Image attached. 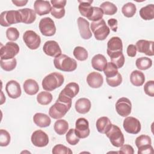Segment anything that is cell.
Segmentation results:
<instances>
[{
	"label": "cell",
	"mask_w": 154,
	"mask_h": 154,
	"mask_svg": "<svg viewBox=\"0 0 154 154\" xmlns=\"http://www.w3.org/2000/svg\"><path fill=\"white\" fill-rule=\"evenodd\" d=\"M54 154H72L73 152L71 149L61 144L55 145L52 150Z\"/></svg>",
	"instance_id": "obj_42"
},
{
	"label": "cell",
	"mask_w": 154,
	"mask_h": 154,
	"mask_svg": "<svg viewBox=\"0 0 154 154\" xmlns=\"http://www.w3.org/2000/svg\"><path fill=\"white\" fill-rule=\"evenodd\" d=\"M75 132L79 138H85L88 137L90 131L88 120L83 117L78 119L75 122Z\"/></svg>",
	"instance_id": "obj_10"
},
{
	"label": "cell",
	"mask_w": 154,
	"mask_h": 154,
	"mask_svg": "<svg viewBox=\"0 0 154 154\" xmlns=\"http://www.w3.org/2000/svg\"><path fill=\"white\" fill-rule=\"evenodd\" d=\"M6 37L11 41H16L19 37V32L16 28L10 27L6 31Z\"/></svg>",
	"instance_id": "obj_45"
},
{
	"label": "cell",
	"mask_w": 154,
	"mask_h": 154,
	"mask_svg": "<svg viewBox=\"0 0 154 154\" xmlns=\"http://www.w3.org/2000/svg\"><path fill=\"white\" fill-rule=\"evenodd\" d=\"M66 2L67 1L66 0H52L51 1L52 7L62 8H64V7L66 5Z\"/></svg>",
	"instance_id": "obj_53"
},
{
	"label": "cell",
	"mask_w": 154,
	"mask_h": 154,
	"mask_svg": "<svg viewBox=\"0 0 154 154\" xmlns=\"http://www.w3.org/2000/svg\"><path fill=\"white\" fill-rule=\"evenodd\" d=\"M107 63L106 58L102 54H96L91 59V66L93 68L99 72L104 70Z\"/></svg>",
	"instance_id": "obj_22"
},
{
	"label": "cell",
	"mask_w": 154,
	"mask_h": 154,
	"mask_svg": "<svg viewBox=\"0 0 154 154\" xmlns=\"http://www.w3.org/2000/svg\"><path fill=\"white\" fill-rule=\"evenodd\" d=\"M87 82L90 87L97 88L102 85L103 83V78L100 73L96 72H93L87 75Z\"/></svg>",
	"instance_id": "obj_20"
},
{
	"label": "cell",
	"mask_w": 154,
	"mask_h": 154,
	"mask_svg": "<svg viewBox=\"0 0 154 154\" xmlns=\"http://www.w3.org/2000/svg\"><path fill=\"white\" fill-rule=\"evenodd\" d=\"M43 51L46 55L55 57L61 54V49L58 43L54 40L46 42L43 46Z\"/></svg>",
	"instance_id": "obj_14"
},
{
	"label": "cell",
	"mask_w": 154,
	"mask_h": 154,
	"mask_svg": "<svg viewBox=\"0 0 154 154\" xmlns=\"http://www.w3.org/2000/svg\"><path fill=\"white\" fill-rule=\"evenodd\" d=\"M117 52H123L122 40L119 37H112L107 43L106 52L108 55Z\"/></svg>",
	"instance_id": "obj_18"
},
{
	"label": "cell",
	"mask_w": 154,
	"mask_h": 154,
	"mask_svg": "<svg viewBox=\"0 0 154 154\" xmlns=\"http://www.w3.org/2000/svg\"><path fill=\"white\" fill-rule=\"evenodd\" d=\"M108 24L111 28V29L114 32H116L118 28V21L117 19L111 18L108 20Z\"/></svg>",
	"instance_id": "obj_52"
},
{
	"label": "cell",
	"mask_w": 154,
	"mask_h": 154,
	"mask_svg": "<svg viewBox=\"0 0 154 154\" xmlns=\"http://www.w3.org/2000/svg\"><path fill=\"white\" fill-rule=\"evenodd\" d=\"M93 13L88 20L94 22L102 19L103 16V12L102 10L97 7H93Z\"/></svg>",
	"instance_id": "obj_46"
},
{
	"label": "cell",
	"mask_w": 154,
	"mask_h": 154,
	"mask_svg": "<svg viewBox=\"0 0 154 154\" xmlns=\"http://www.w3.org/2000/svg\"><path fill=\"white\" fill-rule=\"evenodd\" d=\"M39 29L45 36H52L56 32V26L54 20L49 17L42 18L39 22Z\"/></svg>",
	"instance_id": "obj_9"
},
{
	"label": "cell",
	"mask_w": 154,
	"mask_h": 154,
	"mask_svg": "<svg viewBox=\"0 0 154 154\" xmlns=\"http://www.w3.org/2000/svg\"><path fill=\"white\" fill-rule=\"evenodd\" d=\"M1 68L7 72H10L15 69L17 65V60L15 58L8 60H1L0 61Z\"/></svg>",
	"instance_id": "obj_37"
},
{
	"label": "cell",
	"mask_w": 154,
	"mask_h": 154,
	"mask_svg": "<svg viewBox=\"0 0 154 154\" xmlns=\"http://www.w3.org/2000/svg\"><path fill=\"white\" fill-rule=\"evenodd\" d=\"M23 40L27 47L32 50L38 48L41 43L40 37L32 30H28L24 32Z\"/></svg>",
	"instance_id": "obj_8"
},
{
	"label": "cell",
	"mask_w": 154,
	"mask_h": 154,
	"mask_svg": "<svg viewBox=\"0 0 154 154\" xmlns=\"http://www.w3.org/2000/svg\"><path fill=\"white\" fill-rule=\"evenodd\" d=\"M24 91L28 95H34L38 91L39 86L36 81L32 79H28L23 83Z\"/></svg>",
	"instance_id": "obj_27"
},
{
	"label": "cell",
	"mask_w": 154,
	"mask_h": 154,
	"mask_svg": "<svg viewBox=\"0 0 154 154\" xmlns=\"http://www.w3.org/2000/svg\"><path fill=\"white\" fill-rule=\"evenodd\" d=\"M51 13L56 19H61L65 15V9L62 7H52Z\"/></svg>",
	"instance_id": "obj_47"
},
{
	"label": "cell",
	"mask_w": 154,
	"mask_h": 154,
	"mask_svg": "<svg viewBox=\"0 0 154 154\" xmlns=\"http://www.w3.org/2000/svg\"><path fill=\"white\" fill-rule=\"evenodd\" d=\"M19 52V45L13 42H8L5 45L1 44V59L8 60L14 58Z\"/></svg>",
	"instance_id": "obj_7"
},
{
	"label": "cell",
	"mask_w": 154,
	"mask_h": 154,
	"mask_svg": "<svg viewBox=\"0 0 154 154\" xmlns=\"http://www.w3.org/2000/svg\"><path fill=\"white\" fill-rule=\"evenodd\" d=\"M100 8L106 15H113L117 11V6L109 1H105L102 3L100 5Z\"/></svg>",
	"instance_id": "obj_34"
},
{
	"label": "cell",
	"mask_w": 154,
	"mask_h": 154,
	"mask_svg": "<svg viewBox=\"0 0 154 154\" xmlns=\"http://www.w3.org/2000/svg\"><path fill=\"white\" fill-rule=\"evenodd\" d=\"M135 65L138 69L145 70L151 67L152 66V60L148 57H143L137 59Z\"/></svg>",
	"instance_id": "obj_33"
},
{
	"label": "cell",
	"mask_w": 154,
	"mask_h": 154,
	"mask_svg": "<svg viewBox=\"0 0 154 154\" xmlns=\"http://www.w3.org/2000/svg\"><path fill=\"white\" fill-rule=\"evenodd\" d=\"M141 17L145 20H152L154 18V5L151 4L142 7L139 11Z\"/></svg>",
	"instance_id": "obj_30"
},
{
	"label": "cell",
	"mask_w": 154,
	"mask_h": 154,
	"mask_svg": "<svg viewBox=\"0 0 154 154\" xmlns=\"http://www.w3.org/2000/svg\"><path fill=\"white\" fill-rule=\"evenodd\" d=\"M54 129L57 134L60 135H64L67 132L69 129V123L65 120L59 119L55 122Z\"/></svg>",
	"instance_id": "obj_32"
},
{
	"label": "cell",
	"mask_w": 154,
	"mask_h": 154,
	"mask_svg": "<svg viewBox=\"0 0 154 154\" xmlns=\"http://www.w3.org/2000/svg\"><path fill=\"white\" fill-rule=\"evenodd\" d=\"M31 140L32 144L36 147H43L49 143V137L46 133L42 130H36L31 135Z\"/></svg>",
	"instance_id": "obj_13"
},
{
	"label": "cell",
	"mask_w": 154,
	"mask_h": 154,
	"mask_svg": "<svg viewBox=\"0 0 154 154\" xmlns=\"http://www.w3.org/2000/svg\"><path fill=\"white\" fill-rule=\"evenodd\" d=\"M130 81L131 83L137 87H140L143 85L145 81V76L144 73L137 70L132 71L130 75Z\"/></svg>",
	"instance_id": "obj_29"
},
{
	"label": "cell",
	"mask_w": 154,
	"mask_h": 154,
	"mask_svg": "<svg viewBox=\"0 0 154 154\" xmlns=\"http://www.w3.org/2000/svg\"><path fill=\"white\" fill-rule=\"evenodd\" d=\"M103 72L106 78L114 77L119 73L118 71V68L111 62H108L107 63Z\"/></svg>",
	"instance_id": "obj_40"
},
{
	"label": "cell",
	"mask_w": 154,
	"mask_h": 154,
	"mask_svg": "<svg viewBox=\"0 0 154 154\" xmlns=\"http://www.w3.org/2000/svg\"><path fill=\"white\" fill-rule=\"evenodd\" d=\"M105 134L114 147H120L124 144L125 138L120 128L117 125L112 124L111 128Z\"/></svg>",
	"instance_id": "obj_6"
},
{
	"label": "cell",
	"mask_w": 154,
	"mask_h": 154,
	"mask_svg": "<svg viewBox=\"0 0 154 154\" xmlns=\"http://www.w3.org/2000/svg\"><path fill=\"white\" fill-rule=\"evenodd\" d=\"M64 78L63 75L58 72H52L46 75L42 80L43 88L48 91H51L61 87L64 83Z\"/></svg>",
	"instance_id": "obj_3"
},
{
	"label": "cell",
	"mask_w": 154,
	"mask_h": 154,
	"mask_svg": "<svg viewBox=\"0 0 154 154\" xmlns=\"http://www.w3.org/2000/svg\"><path fill=\"white\" fill-rule=\"evenodd\" d=\"M54 64L57 69L67 72L74 71L77 67V63L75 59L62 54L54 58Z\"/></svg>",
	"instance_id": "obj_2"
},
{
	"label": "cell",
	"mask_w": 154,
	"mask_h": 154,
	"mask_svg": "<svg viewBox=\"0 0 154 154\" xmlns=\"http://www.w3.org/2000/svg\"><path fill=\"white\" fill-rule=\"evenodd\" d=\"M5 91L8 96L12 99H17L22 94L20 84L14 80H10L7 82L5 85Z\"/></svg>",
	"instance_id": "obj_15"
},
{
	"label": "cell",
	"mask_w": 154,
	"mask_h": 154,
	"mask_svg": "<svg viewBox=\"0 0 154 154\" xmlns=\"http://www.w3.org/2000/svg\"><path fill=\"white\" fill-rule=\"evenodd\" d=\"M111 58V62L113 63L118 69L122 67L125 63V57L123 52H117L108 54Z\"/></svg>",
	"instance_id": "obj_31"
},
{
	"label": "cell",
	"mask_w": 154,
	"mask_h": 154,
	"mask_svg": "<svg viewBox=\"0 0 154 154\" xmlns=\"http://www.w3.org/2000/svg\"><path fill=\"white\" fill-rule=\"evenodd\" d=\"M153 41H149L146 40H139L136 43V48L140 53L145 54L148 56H153L154 53L153 51Z\"/></svg>",
	"instance_id": "obj_16"
},
{
	"label": "cell",
	"mask_w": 154,
	"mask_h": 154,
	"mask_svg": "<svg viewBox=\"0 0 154 154\" xmlns=\"http://www.w3.org/2000/svg\"><path fill=\"white\" fill-rule=\"evenodd\" d=\"M106 81L107 84L109 86L112 87H116L121 84L122 82V75L120 73H119L117 75H116L114 77L106 78Z\"/></svg>",
	"instance_id": "obj_44"
},
{
	"label": "cell",
	"mask_w": 154,
	"mask_h": 154,
	"mask_svg": "<svg viewBox=\"0 0 154 154\" xmlns=\"http://www.w3.org/2000/svg\"><path fill=\"white\" fill-rule=\"evenodd\" d=\"M91 29L94 34V37L97 40H103L109 35L110 29L106 25L105 21L102 19L97 21L92 22Z\"/></svg>",
	"instance_id": "obj_4"
},
{
	"label": "cell",
	"mask_w": 154,
	"mask_h": 154,
	"mask_svg": "<svg viewBox=\"0 0 154 154\" xmlns=\"http://www.w3.org/2000/svg\"><path fill=\"white\" fill-rule=\"evenodd\" d=\"M77 23L79 31V34L82 38L85 40H88L92 36V34L90 29L89 28V22L84 18H82V17H79L77 20Z\"/></svg>",
	"instance_id": "obj_17"
},
{
	"label": "cell",
	"mask_w": 154,
	"mask_h": 154,
	"mask_svg": "<svg viewBox=\"0 0 154 154\" xmlns=\"http://www.w3.org/2000/svg\"><path fill=\"white\" fill-rule=\"evenodd\" d=\"M35 12L39 16L49 14L51 11V5L48 1L36 0L34 4Z\"/></svg>",
	"instance_id": "obj_19"
},
{
	"label": "cell",
	"mask_w": 154,
	"mask_h": 154,
	"mask_svg": "<svg viewBox=\"0 0 154 154\" xmlns=\"http://www.w3.org/2000/svg\"><path fill=\"white\" fill-rule=\"evenodd\" d=\"M71 106L72 99L60 93L55 103L50 107L49 115L54 119H60L66 115Z\"/></svg>",
	"instance_id": "obj_1"
},
{
	"label": "cell",
	"mask_w": 154,
	"mask_h": 154,
	"mask_svg": "<svg viewBox=\"0 0 154 154\" xmlns=\"http://www.w3.org/2000/svg\"><path fill=\"white\" fill-rule=\"evenodd\" d=\"M135 143L138 149L143 147L152 144V140L149 136L146 135H141L135 139Z\"/></svg>",
	"instance_id": "obj_39"
},
{
	"label": "cell",
	"mask_w": 154,
	"mask_h": 154,
	"mask_svg": "<svg viewBox=\"0 0 154 154\" xmlns=\"http://www.w3.org/2000/svg\"><path fill=\"white\" fill-rule=\"evenodd\" d=\"M79 91V85L76 82H70L67 84L64 89L60 92V93L63 94V95L69 97V98H73L75 97Z\"/></svg>",
	"instance_id": "obj_24"
},
{
	"label": "cell",
	"mask_w": 154,
	"mask_h": 154,
	"mask_svg": "<svg viewBox=\"0 0 154 154\" xmlns=\"http://www.w3.org/2000/svg\"><path fill=\"white\" fill-rule=\"evenodd\" d=\"M22 17V23L25 24H31L33 23L36 19V13L31 8H25L18 10Z\"/></svg>",
	"instance_id": "obj_21"
},
{
	"label": "cell",
	"mask_w": 154,
	"mask_h": 154,
	"mask_svg": "<svg viewBox=\"0 0 154 154\" xmlns=\"http://www.w3.org/2000/svg\"><path fill=\"white\" fill-rule=\"evenodd\" d=\"M91 105V102L88 99L82 97L76 100L75 102V107L76 111L78 112L84 114L90 111Z\"/></svg>",
	"instance_id": "obj_23"
},
{
	"label": "cell",
	"mask_w": 154,
	"mask_h": 154,
	"mask_svg": "<svg viewBox=\"0 0 154 154\" xmlns=\"http://www.w3.org/2000/svg\"><path fill=\"white\" fill-rule=\"evenodd\" d=\"M127 54L129 57H134L137 54V48L135 45L133 44H131L128 45L126 50Z\"/></svg>",
	"instance_id": "obj_51"
},
{
	"label": "cell",
	"mask_w": 154,
	"mask_h": 154,
	"mask_svg": "<svg viewBox=\"0 0 154 154\" xmlns=\"http://www.w3.org/2000/svg\"><path fill=\"white\" fill-rule=\"evenodd\" d=\"M144 91L145 93L150 96H154V81L152 80L148 81L146 82L144 86Z\"/></svg>",
	"instance_id": "obj_48"
},
{
	"label": "cell",
	"mask_w": 154,
	"mask_h": 154,
	"mask_svg": "<svg viewBox=\"0 0 154 154\" xmlns=\"http://www.w3.org/2000/svg\"><path fill=\"white\" fill-rule=\"evenodd\" d=\"M22 22V17L19 10L4 11L0 15V24L2 26Z\"/></svg>",
	"instance_id": "obj_5"
},
{
	"label": "cell",
	"mask_w": 154,
	"mask_h": 154,
	"mask_svg": "<svg viewBox=\"0 0 154 154\" xmlns=\"http://www.w3.org/2000/svg\"><path fill=\"white\" fill-rule=\"evenodd\" d=\"M74 57L79 61H85L88 58V52L83 47L76 46L73 52Z\"/></svg>",
	"instance_id": "obj_38"
},
{
	"label": "cell",
	"mask_w": 154,
	"mask_h": 154,
	"mask_svg": "<svg viewBox=\"0 0 154 154\" xmlns=\"http://www.w3.org/2000/svg\"><path fill=\"white\" fill-rule=\"evenodd\" d=\"M119 153H128V154H133L134 153V150L133 147L129 144H123L120 147Z\"/></svg>",
	"instance_id": "obj_49"
},
{
	"label": "cell",
	"mask_w": 154,
	"mask_h": 154,
	"mask_svg": "<svg viewBox=\"0 0 154 154\" xmlns=\"http://www.w3.org/2000/svg\"><path fill=\"white\" fill-rule=\"evenodd\" d=\"M78 2L79 3L78 9L80 13L88 19L93 13V8L91 5L93 1H78Z\"/></svg>",
	"instance_id": "obj_25"
},
{
	"label": "cell",
	"mask_w": 154,
	"mask_h": 154,
	"mask_svg": "<svg viewBox=\"0 0 154 154\" xmlns=\"http://www.w3.org/2000/svg\"><path fill=\"white\" fill-rule=\"evenodd\" d=\"M138 154H153V149L152 145L146 146L144 147H143L140 149H138Z\"/></svg>",
	"instance_id": "obj_50"
},
{
	"label": "cell",
	"mask_w": 154,
	"mask_h": 154,
	"mask_svg": "<svg viewBox=\"0 0 154 154\" xmlns=\"http://www.w3.org/2000/svg\"><path fill=\"white\" fill-rule=\"evenodd\" d=\"M12 2L17 7H22V6H23V5H25L27 2H28V1L27 0H21V1H16V0H13L12 1Z\"/></svg>",
	"instance_id": "obj_54"
},
{
	"label": "cell",
	"mask_w": 154,
	"mask_h": 154,
	"mask_svg": "<svg viewBox=\"0 0 154 154\" xmlns=\"http://www.w3.org/2000/svg\"><path fill=\"white\" fill-rule=\"evenodd\" d=\"M10 135L8 131L4 129L0 130V146H7L10 142Z\"/></svg>",
	"instance_id": "obj_43"
},
{
	"label": "cell",
	"mask_w": 154,
	"mask_h": 154,
	"mask_svg": "<svg viewBox=\"0 0 154 154\" xmlns=\"http://www.w3.org/2000/svg\"><path fill=\"white\" fill-rule=\"evenodd\" d=\"M112 124L109 119L107 117H101L97 119L96 126L97 131L101 134H105L109 129Z\"/></svg>",
	"instance_id": "obj_28"
},
{
	"label": "cell",
	"mask_w": 154,
	"mask_h": 154,
	"mask_svg": "<svg viewBox=\"0 0 154 154\" xmlns=\"http://www.w3.org/2000/svg\"><path fill=\"white\" fill-rule=\"evenodd\" d=\"M66 138L67 142L72 145H76L79 141V138L76 135L74 129H70L66 135Z\"/></svg>",
	"instance_id": "obj_41"
},
{
	"label": "cell",
	"mask_w": 154,
	"mask_h": 154,
	"mask_svg": "<svg viewBox=\"0 0 154 154\" xmlns=\"http://www.w3.org/2000/svg\"><path fill=\"white\" fill-rule=\"evenodd\" d=\"M52 95L48 91H41L37 96V100L42 105L49 104L52 100Z\"/></svg>",
	"instance_id": "obj_35"
},
{
	"label": "cell",
	"mask_w": 154,
	"mask_h": 154,
	"mask_svg": "<svg viewBox=\"0 0 154 154\" xmlns=\"http://www.w3.org/2000/svg\"><path fill=\"white\" fill-rule=\"evenodd\" d=\"M116 109L118 114L122 117L129 116L132 110V104L130 100L127 97H121L116 103Z\"/></svg>",
	"instance_id": "obj_12"
},
{
	"label": "cell",
	"mask_w": 154,
	"mask_h": 154,
	"mask_svg": "<svg viewBox=\"0 0 154 154\" xmlns=\"http://www.w3.org/2000/svg\"><path fill=\"white\" fill-rule=\"evenodd\" d=\"M33 121L37 126L40 128L48 127L51 123L50 117L46 114L42 112L35 113L33 116Z\"/></svg>",
	"instance_id": "obj_26"
},
{
	"label": "cell",
	"mask_w": 154,
	"mask_h": 154,
	"mask_svg": "<svg viewBox=\"0 0 154 154\" xmlns=\"http://www.w3.org/2000/svg\"><path fill=\"white\" fill-rule=\"evenodd\" d=\"M137 11L136 6L132 2H128L123 5L122 8V12L126 17H132Z\"/></svg>",
	"instance_id": "obj_36"
},
{
	"label": "cell",
	"mask_w": 154,
	"mask_h": 154,
	"mask_svg": "<svg viewBox=\"0 0 154 154\" xmlns=\"http://www.w3.org/2000/svg\"><path fill=\"white\" fill-rule=\"evenodd\" d=\"M125 131L131 134H137L141 131V123L140 121L134 117H127L123 123Z\"/></svg>",
	"instance_id": "obj_11"
}]
</instances>
